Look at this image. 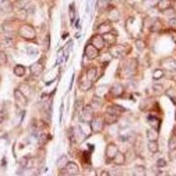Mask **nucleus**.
Wrapping results in <instances>:
<instances>
[{
	"mask_svg": "<svg viewBox=\"0 0 176 176\" xmlns=\"http://www.w3.org/2000/svg\"><path fill=\"white\" fill-rule=\"evenodd\" d=\"M138 61L136 59H127L122 61L120 65V74L122 77H130L138 69Z\"/></svg>",
	"mask_w": 176,
	"mask_h": 176,
	"instance_id": "obj_1",
	"label": "nucleus"
},
{
	"mask_svg": "<svg viewBox=\"0 0 176 176\" xmlns=\"http://www.w3.org/2000/svg\"><path fill=\"white\" fill-rule=\"evenodd\" d=\"M131 49L130 47H128L126 45H111L109 48V54L114 58H117V59H122L126 56Z\"/></svg>",
	"mask_w": 176,
	"mask_h": 176,
	"instance_id": "obj_2",
	"label": "nucleus"
},
{
	"mask_svg": "<svg viewBox=\"0 0 176 176\" xmlns=\"http://www.w3.org/2000/svg\"><path fill=\"white\" fill-rule=\"evenodd\" d=\"M19 33L25 40H33L36 37V32L34 28L30 25H23L19 30Z\"/></svg>",
	"mask_w": 176,
	"mask_h": 176,
	"instance_id": "obj_3",
	"label": "nucleus"
},
{
	"mask_svg": "<svg viewBox=\"0 0 176 176\" xmlns=\"http://www.w3.org/2000/svg\"><path fill=\"white\" fill-rule=\"evenodd\" d=\"M94 118V108L92 105H86L81 110V115H80V121L82 122H91V121Z\"/></svg>",
	"mask_w": 176,
	"mask_h": 176,
	"instance_id": "obj_4",
	"label": "nucleus"
},
{
	"mask_svg": "<svg viewBox=\"0 0 176 176\" xmlns=\"http://www.w3.org/2000/svg\"><path fill=\"white\" fill-rule=\"evenodd\" d=\"M104 118L103 117H100L98 116L96 118H93V120L91 121V129H92V131L94 132H100L103 128H104Z\"/></svg>",
	"mask_w": 176,
	"mask_h": 176,
	"instance_id": "obj_5",
	"label": "nucleus"
},
{
	"mask_svg": "<svg viewBox=\"0 0 176 176\" xmlns=\"http://www.w3.org/2000/svg\"><path fill=\"white\" fill-rule=\"evenodd\" d=\"M99 50L96 49L93 44H87L85 48V55L87 56L88 59L94 60L99 55Z\"/></svg>",
	"mask_w": 176,
	"mask_h": 176,
	"instance_id": "obj_6",
	"label": "nucleus"
},
{
	"mask_svg": "<svg viewBox=\"0 0 176 176\" xmlns=\"http://www.w3.org/2000/svg\"><path fill=\"white\" fill-rule=\"evenodd\" d=\"M14 98H15L17 106L19 108H25L28 105V99L20 90H16L14 92Z\"/></svg>",
	"mask_w": 176,
	"mask_h": 176,
	"instance_id": "obj_7",
	"label": "nucleus"
},
{
	"mask_svg": "<svg viewBox=\"0 0 176 176\" xmlns=\"http://www.w3.org/2000/svg\"><path fill=\"white\" fill-rule=\"evenodd\" d=\"M63 170L66 173V175H77L79 173V168L75 162H68Z\"/></svg>",
	"mask_w": 176,
	"mask_h": 176,
	"instance_id": "obj_8",
	"label": "nucleus"
},
{
	"mask_svg": "<svg viewBox=\"0 0 176 176\" xmlns=\"http://www.w3.org/2000/svg\"><path fill=\"white\" fill-rule=\"evenodd\" d=\"M43 64L41 62H36L30 66V72L33 76H40L43 72Z\"/></svg>",
	"mask_w": 176,
	"mask_h": 176,
	"instance_id": "obj_9",
	"label": "nucleus"
},
{
	"mask_svg": "<svg viewBox=\"0 0 176 176\" xmlns=\"http://www.w3.org/2000/svg\"><path fill=\"white\" fill-rule=\"evenodd\" d=\"M91 44H93L94 47L98 50H101L103 49L105 45V42L102 36L100 34H97V35H94V37L91 40Z\"/></svg>",
	"mask_w": 176,
	"mask_h": 176,
	"instance_id": "obj_10",
	"label": "nucleus"
},
{
	"mask_svg": "<svg viewBox=\"0 0 176 176\" xmlns=\"http://www.w3.org/2000/svg\"><path fill=\"white\" fill-rule=\"evenodd\" d=\"M117 152H118V148L114 143H109L106 148V156L108 159L113 160Z\"/></svg>",
	"mask_w": 176,
	"mask_h": 176,
	"instance_id": "obj_11",
	"label": "nucleus"
},
{
	"mask_svg": "<svg viewBox=\"0 0 176 176\" xmlns=\"http://www.w3.org/2000/svg\"><path fill=\"white\" fill-rule=\"evenodd\" d=\"M109 93L115 97H119L124 93V87L121 86V84H115L109 89Z\"/></svg>",
	"mask_w": 176,
	"mask_h": 176,
	"instance_id": "obj_12",
	"label": "nucleus"
},
{
	"mask_svg": "<svg viewBox=\"0 0 176 176\" xmlns=\"http://www.w3.org/2000/svg\"><path fill=\"white\" fill-rule=\"evenodd\" d=\"M161 65L168 71H176V60L174 59H165L161 62Z\"/></svg>",
	"mask_w": 176,
	"mask_h": 176,
	"instance_id": "obj_13",
	"label": "nucleus"
},
{
	"mask_svg": "<svg viewBox=\"0 0 176 176\" xmlns=\"http://www.w3.org/2000/svg\"><path fill=\"white\" fill-rule=\"evenodd\" d=\"M102 36V38L104 40L105 42H107V43L108 44V45H113V44H115L116 41V33H114L112 31H110L108 33H106L104 34H102L101 35Z\"/></svg>",
	"mask_w": 176,
	"mask_h": 176,
	"instance_id": "obj_14",
	"label": "nucleus"
},
{
	"mask_svg": "<svg viewBox=\"0 0 176 176\" xmlns=\"http://www.w3.org/2000/svg\"><path fill=\"white\" fill-rule=\"evenodd\" d=\"M125 110V108H121L120 106H116V105H112L107 108V112L110 113L112 115H115V116H119L121 115V113Z\"/></svg>",
	"mask_w": 176,
	"mask_h": 176,
	"instance_id": "obj_15",
	"label": "nucleus"
},
{
	"mask_svg": "<svg viewBox=\"0 0 176 176\" xmlns=\"http://www.w3.org/2000/svg\"><path fill=\"white\" fill-rule=\"evenodd\" d=\"M146 135H147V138L149 139V141H157L159 138V130L152 128V129L147 130Z\"/></svg>",
	"mask_w": 176,
	"mask_h": 176,
	"instance_id": "obj_16",
	"label": "nucleus"
},
{
	"mask_svg": "<svg viewBox=\"0 0 176 176\" xmlns=\"http://www.w3.org/2000/svg\"><path fill=\"white\" fill-rule=\"evenodd\" d=\"M103 118H104V121L106 123H108V124H114V123H116V121H117L118 116L106 112L104 116H103Z\"/></svg>",
	"mask_w": 176,
	"mask_h": 176,
	"instance_id": "obj_17",
	"label": "nucleus"
},
{
	"mask_svg": "<svg viewBox=\"0 0 176 176\" xmlns=\"http://www.w3.org/2000/svg\"><path fill=\"white\" fill-rule=\"evenodd\" d=\"M0 8L1 10L5 12H10L12 11V4L9 0H3L0 4Z\"/></svg>",
	"mask_w": 176,
	"mask_h": 176,
	"instance_id": "obj_18",
	"label": "nucleus"
},
{
	"mask_svg": "<svg viewBox=\"0 0 176 176\" xmlns=\"http://www.w3.org/2000/svg\"><path fill=\"white\" fill-rule=\"evenodd\" d=\"M114 163L117 165H121L124 164V162H125V156H124V154L121 153L120 152H118L116 154V156L114 157Z\"/></svg>",
	"mask_w": 176,
	"mask_h": 176,
	"instance_id": "obj_19",
	"label": "nucleus"
},
{
	"mask_svg": "<svg viewBox=\"0 0 176 176\" xmlns=\"http://www.w3.org/2000/svg\"><path fill=\"white\" fill-rule=\"evenodd\" d=\"M19 90H20L28 99L30 98V96H31V94H32V90H31V87H30L29 86L26 85V84H21Z\"/></svg>",
	"mask_w": 176,
	"mask_h": 176,
	"instance_id": "obj_20",
	"label": "nucleus"
},
{
	"mask_svg": "<svg viewBox=\"0 0 176 176\" xmlns=\"http://www.w3.org/2000/svg\"><path fill=\"white\" fill-rule=\"evenodd\" d=\"M148 121H149V124L152 127L153 129H155V130H159V129H160V121L158 119V118H157V117L150 116L148 117Z\"/></svg>",
	"mask_w": 176,
	"mask_h": 176,
	"instance_id": "obj_21",
	"label": "nucleus"
},
{
	"mask_svg": "<svg viewBox=\"0 0 176 176\" xmlns=\"http://www.w3.org/2000/svg\"><path fill=\"white\" fill-rule=\"evenodd\" d=\"M96 75H97V69L95 67H91V68H89L87 70L86 77L87 78L88 80L94 82V80L95 79V77H96Z\"/></svg>",
	"mask_w": 176,
	"mask_h": 176,
	"instance_id": "obj_22",
	"label": "nucleus"
},
{
	"mask_svg": "<svg viewBox=\"0 0 176 176\" xmlns=\"http://www.w3.org/2000/svg\"><path fill=\"white\" fill-rule=\"evenodd\" d=\"M92 86H93V82L88 80L86 77V80H82V81L80 80L79 81V87L83 91H87L92 87Z\"/></svg>",
	"mask_w": 176,
	"mask_h": 176,
	"instance_id": "obj_23",
	"label": "nucleus"
},
{
	"mask_svg": "<svg viewBox=\"0 0 176 176\" xmlns=\"http://www.w3.org/2000/svg\"><path fill=\"white\" fill-rule=\"evenodd\" d=\"M99 34H104L106 33H108L111 31V25L109 23H103L101 24L98 28Z\"/></svg>",
	"mask_w": 176,
	"mask_h": 176,
	"instance_id": "obj_24",
	"label": "nucleus"
},
{
	"mask_svg": "<svg viewBox=\"0 0 176 176\" xmlns=\"http://www.w3.org/2000/svg\"><path fill=\"white\" fill-rule=\"evenodd\" d=\"M171 1L170 0H160L158 4V8L160 11H165L166 9H168L170 7Z\"/></svg>",
	"mask_w": 176,
	"mask_h": 176,
	"instance_id": "obj_25",
	"label": "nucleus"
},
{
	"mask_svg": "<svg viewBox=\"0 0 176 176\" xmlns=\"http://www.w3.org/2000/svg\"><path fill=\"white\" fill-rule=\"evenodd\" d=\"M13 72L17 77H23L26 73V69L23 65H16Z\"/></svg>",
	"mask_w": 176,
	"mask_h": 176,
	"instance_id": "obj_26",
	"label": "nucleus"
},
{
	"mask_svg": "<svg viewBox=\"0 0 176 176\" xmlns=\"http://www.w3.org/2000/svg\"><path fill=\"white\" fill-rule=\"evenodd\" d=\"M68 159H67V157L66 156H62L59 160H57V162H56V165H57V166L59 167V168H61L62 170L66 166V165L68 164Z\"/></svg>",
	"mask_w": 176,
	"mask_h": 176,
	"instance_id": "obj_27",
	"label": "nucleus"
},
{
	"mask_svg": "<svg viewBox=\"0 0 176 176\" xmlns=\"http://www.w3.org/2000/svg\"><path fill=\"white\" fill-rule=\"evenodd\" d=\"M149 151L152 153H156L159 151V145L157 141H150L148 143Z\"/></svg>",
	"mask_w": 176,
	"mask_h": 176,
	"instance_id": "obj_28",
	"label": "nucleus"
},
{
	"mask_svg": "<svg viewBox=\"0 0 176 176\" xmlns=\"http://www.w3.org/2000/svg\"><path fill=\"white\" fill-rule=\"evenodd\" d=\"M108 18L111 21H116L119 20V12L116 9L112 10V11H110L109 14H108Z\"/></svg>",
	"mask_w": 176,
	"mask_h": 176,
	"instance_id": "obj_29",
	"label": "nucleus"
},
{
	"mask_svg": "<svg viewBox=\"0 0 176 176\" xmlns=\"http://www.w3.org/2000/svg\"><path fill=\"white\" fill-rule=\"evenodd\" d=\"M134 175H145V169L142 165H138L134 168Z\"/></svg>",
	"mask_w": 176,
	"mask_h": 176,
	"instance_id": "obj_30",
	"label": "nucleus"
},
{
	"mask_svg": "<svg viewBox=\"0 0 176 176\" xmlns=\"http://www.w3.org/2000/svg\"><path fill=\"white\" fill-rule=\"evenodd\" d=\"M163 76H164V72L160 69H157L154 71L153 74H152V78L155 80H158V79H160Z\"/></svg>",
	"mask_w": 176,
	"mask_h": 176,
	"instance_id": "obj_31",
	"label": "nucleus"
},
{
	"mask_svg": "<svg viewBox=\"0 0 176 176\" xmlns=\"http://www.w3.org/2000/svg\"><path fill=\"white\" fill-rule=\"evenodd\" d=\"M168 147H169L170 150H174V149H176V136H173V137L169 139Z\"/></svg>",
	"mask_w": 176,
	"mask_h": 176,
	"instance_id": "obj_32",
	"label": "nucleus"
},
{
	"mask_svg": "<svg viewBox=\"0 0 176 176\" xmlns=\"http://www.w3.org/2000/svg\"><path fill=\"white\" fill-rule=\"evenodd\" d=\"M68 137L70 138V140L72 142H76V136H75V131L73 130V129L71 128L69 130H68Z\"/></svg>",
	"mask_w": 176,
	"mask_h": 176,
	"instance_id": "obj_33",
	"label": "nucleus"
},
{
	"mask_svg": "<svg viewBox=\"0 0 176 176\" xmlns=\"http://www.w3.org/2000/svg\"><path fill=\"white\" fill-rule=\"evenodd\" d=\"M28 162H29V160L28 157H22L20 160V165H21L22 167H27L28 165Z\"/></svg>",
	"mask_w": 176,
	"mask_h": 176,
	"instance_id": "obj_34",
	"label": "nucleus"
},
{
	"mask_svg": "<svg viewBox=\"0 0 176 176\" xmlns=\"http://www.w3.org/2000/svg\"><path fill=\"white\" fill-rule=\"evenodd\" d=\"M136 45H137L138 50H140V51H142L145 48V43L143 42V41H142V40H138L136 42Z\"/></svg>",
	"mask_w": 176,
	"mask_h": 176,
	"instance_id": "obj_35",
	"label": "nucleus"
},
{
	"mask_svg": "<svg viewBox=\"0 0 176 176\" xmlns=\"http://www.w3.org/2000/svg\"><path fill=\"white\" fill-rule=\"evenodd\" d=\"M69 12H70V18H71V21L72 23L73 22L74 20V18H75V8H74V6L73 5H71L70 7H69Z\"/></svg>",
	"mask_w": 176,
	"mask_h": 176,
	"instance_id": "obj_36",
	"label": "nucleus"
},
{
	"mask_svg": "<svg viewBox=\"0 0 176 176\" xmlns=\"http://www.w3.org/2000/svg\"><path fill=\"white\" fill-rule=\"evenodd\" d=\"M74 108H75V109H76V112H79L80 110H82L83 106L82 103H81V99H77V101H76V103H75Z\"/></svg>",
	"mask_w": 176,
	"mask_h": 176,
	"instance_id": "obj_37",
	"label": "nucleus"
},
{
	"mask_svg": "<svg viewBox=\"0 0 176 176\" xmlns=\"http://www.w3.org/2000/svg\"><path fill=\"white\" fill-rule=\"evenodd\" d=\"M152 89L155 93H160L163 90V86H162V85H160V84H155L152 86Z\"/></svg>",
	"mask_w": 176,
	"mask_h": 176,
	"instance_id": "obj_38",
	"label": "nucleus"
},
{
	"mask_svg": "<svg viewBox=\"0 0 176 176\" xmlns=\"http://www.w3.org/2000/svg\"><path fill=\"white\" fill-rule=\"evenodd\" d=\"M166 165V162L164 159H160L157 161V166L158 167H165Z\"/></svg>",
	"mask_w": 176,
	"mask_h": 176,
	"instance_id": "obj_39",
	"label": "nucleus"
},
{
	"mask_svg": "<svg viewBox=\"0 0 176 176\" xmlns=\"http://www.w3.org/2000/svg\"><path fill=\"white\" fill-rule=\"evenodd\" d=\"M3 44L6 46V47H10L12 45V42H11V40L10 38H6L5 39V41L3 42Z\"/></svg>",
	"mask_w": 176,
	"mask_h": 176,
	"instance_id": "obj_40",
	"label": "nucleus"
},
{
	"mask_svg": "<svg viewBox=\"0 0 176 176\" xmlns=\"http://www.w3.org/2000/svg\"><path fill=\"white\" fill-rule=\"evenodd\" d=\"M63 110H64V104H62L60 108V118H59V122H62V119H63Z\"/></svg>",
	"mask_w": 176,
	"mask_h": 176,
	"instance_id": "obj_41",
	"label": "nucleus"
},
{
	"mask_svg": "<svg viewBox=\"0 0 176 176\" xmlns=\"http://www.w3.org/2000/svg\"><path fill=\"white\" fill-rule=\"evenodd\" d=\"M171 36H172V39L173 41L176 42V32L175 31H171Z\"/></svg>",
	"mask_w": 176,
	"mask_h": 176,
	"instance_id": "obj_42",
	"label": "nucleus"
},
{
	"mask_svg": "<svg viewBox=\"0 0 176 176\" xmlns=\"http://www.w3.org/2000/svg\"><path fill=\"white\" fill-rule=\"evenodd\" d=\"M73 81H74V74L72 75V80H71V84H70V88H69L70 90H71V89H72V85H73Z\"/></svg>",
	"mask_w": 176,
	"mask_h": 176,
	"instance_id": "obj_43",
	"label": "nucleus"
},
{
	"mask_svg": "<svg viewBox=\"0 0 176 176\" xmlns=\"http://www.w3.org/2000/svg\"><path fill=\"white\" fill-rule=\"evenodd\" d=\"M106 172H102V174H101V175H109L108 174H105Z\"/></svg>",
	"mask_w": 176,
	"mask_h": 176,
	"instance_id": "obj_44",
	"label": "nucleus"
},
{
	"mask_svg": "<svg viewBox=\"0 0 176 176\" xmlns=\"http://www.w3.org/2000/svg\"><path fill=\"white\" fill-rule=\"evenodd\" d=\"M2 53V49H1V46H0V54Z\"/></svg>",
	"mask_w": 176,
	"mask_h": 176,
	"instance_id": "obj_45",
	"label": "nucleus"
},
{
	"mask_svg": "<svg viewBox=\"0 0 176 176\" xmlns=\"http://www.w3.org/2000/svg\"><path fill=\"white\" fill-rule=\"evenodd\" d=\"M107 1H110V0H107Z\"/></svg>",
	"mask_w": 176,
	"mask_h": 176,
	"instance_id": "obj_46",
	"label": "nucleus"
}]
</instances>
